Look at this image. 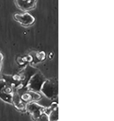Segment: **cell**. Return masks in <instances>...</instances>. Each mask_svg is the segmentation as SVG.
I'll use <instances>...</instances> for the list:
<instances>
[{"mask_svg":"<svg viewBox=\"0 0 114 121\" xmlns=\"http://www.w3.org/2000/svg\"><path fill=\"white\" fill-rule=\"evenodd\" d=\"M49 121H58V108L51 112L49 114Z\"/></svg>","mask_w":114,"mask_h":121,"instance_id":"cell-8","label":"cell"},{"mask_svg":"<svg viewBox=\"0 0 114 121\" xmlns=\"http://www.w3.org/2000/svg\"><path fill=\"white\" fill-rule=\"evenodd\" d=\"M37 57L40 60H44L45 57V53L43 51L39 52H38V54H37Z\"/></svg>","mask_w":114,"mask_h":121,"instance_id":"cell-11","label":"cell"},{"mask_svg":"<svg viewBox=\"0 0 114 121\" xmlns=\"http://www.w3.org/2000/svg\"><path fill=\"white\" fill-rule=\"evenodd\" d=\"M37 121H49L48 116L46 114H41Z\"/></svg>","mask_w":114,"mask_h":121,"instance_id":"cell-9","label":"cell"},{"mask_svg":"<svg viewBox=\"0 0 114 121\" xmlns=\"http://www.w3.org/2000/svg\"><path fill=\"white\" fill-rule=\"evenodd\" d=\"M7 86L6 83L4 79H0V92H2Z\"/></svg>","mask_w":114,"mask_h":121,"instance_id":"cell-10","label":"cell"},{"mask_svg":"<svg viewBox=\"0 0 114 121\" xmlns=\"http://www.w3.org/2000/svg\"><path fill=\"white\" fill-rule=\"evenodd\" d=\"M46 80L43 75L39 72L35 73L28 81L27 88L30 91H40L42 86Z\"/></svg>","mask_w":114,"mask_h":121,"instance_id":"cell-2","label":"cell"},{"mask_svg":"<svg viewBox=\"0 0 114 121\" xmlns=\"http://www.w3.org/2000/svg\"><path fill=\"white\" fill-rule=\"evenodd\" d=\"M12 93H8L2 91L0 92V99L5 103L12 104Z\"/></svg>","mask_w":114,"mask_h":121,"instance_id":"cell-7","label":"cell"},{"mask_svg":"<svg viewBox=\"0 0 114 121\" xmlns=\"http://www.w3.org/2000/svg\"><path fill=\"white\" fill-rule=\"evenodd\" d=\"M15 2L19 8L23 11H28L34 8L36 5V0H15Z\"/></svg>","mask_w":114,"mask_h":121,"instance_id":"cell-4","label":"cell"},{"mask_svg":"<svg viewBox=\"0 0 114 121\" xmlns=\"http://www.w3.org/2000/svg\"><path fill=\"white\" fill-rule=\"evenodd\" d=\"M44 107L40 106V105L34 103H28L25 106V109L29 113L32 114L34 113L35 112H37L39 111H42L43 110Z\"/></svg>","mask_w":114,"mask_h":121,"instance_id":"cell-6","label":"cell"},{"mask_svg":"<svg viewBox=\"0 0 114 121\" xmlns=\"http://www.w3.org/2000/svg\"><path fill=\"white\" fill-rule=\"evenodd\" d=\"M40 91L49 99H55L58 96V83L53 79L46 80Z\"/></svg>","mask_w":114,"mask_h":121,"instance_id":"cell-1","label":"cell"},{"mask_svg":"<svg viewBox=\"0 0 114 121\" xmlns=\"http://www.w3.org/2000/svg\"><path fill=\"white\" fill-rule=\"evenodd\" d=\"M3 55L2 54V53L0 51V73L2 70V67L3 65Z\"/></svg>","mask_w":114,"mask_h":121,"instance_id":"cell-12","label":"cell"},{"mask_svg":"<svg viewBox=\"0 0 114 121\" xmlns=\"http://www.w3.org/2000/svg\"><path fill=\"white\" fill-rule=\"evenodd\" d=\"M20 97L22 102L28 103H31L33 101L39 100L41 97L39 94L33 91L24 92L22 95H20Z\"/></svg>","mask_w":114,"mask_h":121,"instance_id":"cell-5","label":"cell"},{"mask_svg":"<svg viewBox=\"0 0 114 121\" xmlns=\"http://www.w3.org/2000/svg\"><path fill=\"white\" fill-rule=\"evenodd\" d=\"M14 17L16 21L25 26H31L35 22V18L27 12L16 13L14 15Z\"/></svg>","mask_w":114,"mask_h":121,"instance_id":"cell-3","label":"cell"}]
</instances>
